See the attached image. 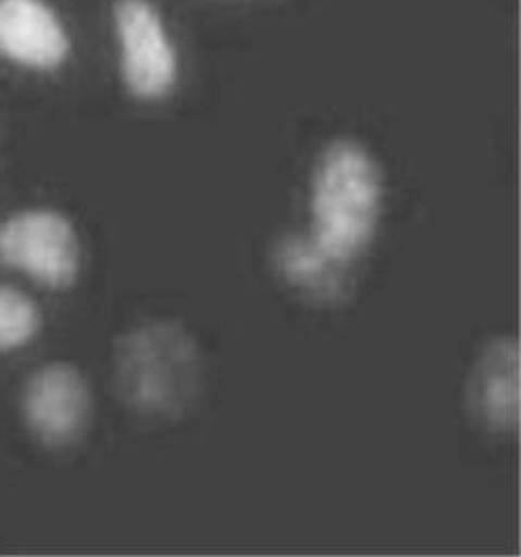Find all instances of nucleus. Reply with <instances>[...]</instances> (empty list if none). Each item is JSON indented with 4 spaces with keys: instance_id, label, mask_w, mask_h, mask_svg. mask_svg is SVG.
Returning a JSON list of instances; mask_svg holds the SVG:
<instances>
[{
    "instance_id": "f257e3e1",
    "label": "nucleus",
    "mask_w": 521,
    "mask_h": 557,
    "mask_svg": "<svg viewBox=\"0 0 521 557\" xmlns=\"http://www.w3.org/2000/svg\"><path fill=\"white\" fill-rule=\"evenodd\" d=\"M382 174L370 152L338 140L322 152L311 182V236L355 263L368 249L382 211Z\"/></svg>"
},
{
    "instance_id": "f03ea898",
    "label": "nucleus",
    "mask_w": 521,
    "mask_h": 557,
    "mask_svg": "<svg viewBox=\"0 0 521 557\" xmlns=\"http://www.w3.org/2000/svg\"><path fill=\"white\" fill-rule=\"evenodd\" d=\"M117 374L132 406L149 413L175 411L197 388L199 351L174 324H149L122 341Z\"/></svg>"
},
{
    "instance_id": "7ed1b4c3",
    "label": "nucleus",
    "mask_w": 521,
    "mask_h": 557,
    "mask_svg": "<svg viewBox=\"0 0 521 557\" xmlns=\"http://www.w3.org/2000/svg\"><path fill=\"white\" fill-rule=\"evenodd\" d=\"M0 261L47 286H67L79 270V243L67 218L32 209L0 224Z\"/></svg>"
},
{
    "instance_id": "20e7f679",
    "label": "nucleus",
    "mask_w": 521,
    "mask_h": 557,
    "mask_svg": "<svg viewBox=\"0 0 521 557\" xmlns=\"http://www.w3.org/2000/svg\"><path fill=\"white\" fill-rule=\"evenodd\" d=\"M115 24L127 88L142 99L165 97L174 88L177 61L159 13L147 0H120Z\"/></svg>"
},
{
    "instance_id": "39448f33",
    "label": "nucleus",
    "mask_w": 521,
    "mask_h": 557,
    "mask_svg": "<svg viewBox=\"0 0 521 557\" xmlns=\"http://www.w3.org/2000/svg\"><path fill=\"white\" fill-rule=\"evenodd\" d=\"M24 413L29 429L47 445H70L86 429L90 393L74 366L50 363L25 384Z\"/></svg>"
},
{
    "instance_id": "423d86ee",
    "label": "nucleus",
    "mask_w": 521,
    "mask_h": 557,
    "mask_svg": "<svg viewBox=\"0 0 521 557\" xmlns=\"http://www.w3.org/2000/svg\"><path fill=\"white\" fill-rule=\"evenodd\" d=\"M70 51L65 29L42 0H0V54L36 70H52Z\"/></svg>"
},
{
    "instance_id": "0eeeda50",
    "label": "nucleus",
    "mask_w": 521,
    "mask_h": 557,
    "mask_svg": "<svg viewBox=\"0 0 521 557\" xmlns=\"http://www.w3.org/2000/svg\"><path fill=\"white\" fill-rule=\"evenodd\" d=\"M280 276L298 293L334 304L347 297L352 263L330 253L311 234L284 236L273 251Z\"/></svg>"
},
{
    "instance_id": "6e6552de",
    "label": "nucleus",
    "mask_w": 521,
    "mask_h": 557,
    "mask_svg": "<svg viewBox=\"0 0 521 557\" xmlns=\"http://www.w3.org/2000/svg\"><path fill=\"white\" fill-rule=\"evenodd\" d=\"M473 404L486 424L511 431L520 416V354L511 338L495 341L477 361Z\"/></svg>"
},
{
    "instance_id": "1a4fd4ad",
    "label": "nucleus",
    "mask_w": 521,
    "mask_h": 557,
    "mask_svg": "<svg viewBox=\"0 0 521 557\" xmlns=\"http://www.w3.org/2000/svg\"><path fill=\"white\" fill-rule=\"evenodd\" d=\"M40 329L38 307L24 293L0 284V351L24 347Z\"/></svg>"
}]
</instances>
